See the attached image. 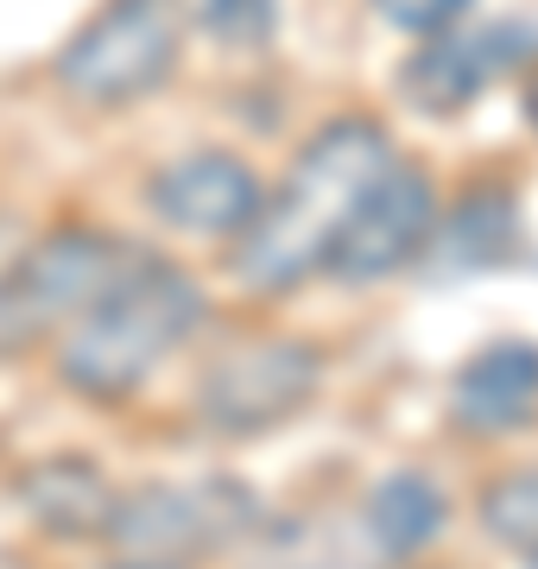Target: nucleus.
Instances as JSON below:
<instances>
[{
  "label": "nucleus",
  "mask_w": 538,
  "mask_h": 569,
  "mask_svg": "<svg viewBox=\"0 0 538 569\" xmlns=\"http://www.w3.org/2000/svg\"><path fill=\"white\" fill-rule=\"evenodd\" d=\"M133 253L140 247H127L102 222H58L32 247H20L0 272V361L63 342L133 266Z\"/></svg>",
  "instance_id": "nucleus-3"
},
{
  "label": "nucleus",
  "mask_w": 538,
  "mask_h": 569,
  "mask_svg": "<svg viewBox=\"0 0 538 569\" xmlns=\"http://www.w3.org/2000/svg\"><path fill=\"white\" fill-rule=\"evenodd\" d=\"M476 526L495 538L500 550H514L532 563L538 557V462H519V468H500L488 475L476 493Z\"/></svg>",
  "instance_id": "nucleus-15"
},
{
  "label": "nucleus",
  "mask_w": 538,
  "mask_h": 569,
  "mask_svg": "<svg viewBox=\"0 0 538 569\" xmlns=\"http://www.w3.org/2000/svg\"><path fill=\"white\" fill-rule=\"evenodd\" d=\"M393 133L380 114H336L298 146V159L279 183H272L260 222L235 241L228 272L235 284H248L260 298L298 291L305 279L330 272V253L342 241L349 216L373 190V178L393 164Z\"/></svg>",
  "instance_id": "nucleus-1"
},
{
  "label": "nucleus",
  "mask_w": 538,
  "mask_h": 569,
  "mask_svg": "<svg viewBox=\"0 0 538 569\" xmlns=\"http://www.w3.org/2000/svg\"><path fill=\"white\" fill-rule=\"evenodd\" d=\"M526 121L538 127V70H532V77H526Z\"/></svg>",
  "instance_id": "nucleus-18"
},
{
  "label": "nucleus",
  "mask_w": 538,
  "mask_h": 569,
  "mask_svg": "<svg viewBox=\"0 0 538 569\" xmlns=\"http://www.w3.org/2000/svg\"><path fill=\"white\" fill-rule=\"evenodd\" d=\"M538 70V20L532 13H507V20L481 26H450L437 39H418L399 63V102L412 114L450 121L462 108L481 102V89L500 77Z\"/></svg>",
  "instance_id": "nucleus-7"
},
{
  "label": "nucleus",
  "mask_w": 538,
  "mask_h": 569,
  "mask_svg": "<svg viewBox=\"0 0 538 569\" xmlns=\"http://www.w3.org/2000/svg\"><path fill=\"white\" fill-rule=\"evenodd\" d=\"M20 512L51 538H108L114 526V507H121V488L108 481L102 462H89L77 449H58L20 475Z\"/></svg>",
  "instance_id": "nucleus-12"
},
{
  "label": "nucleus",
  "mask_w": 538,
  "mask_h": 569,
  "mask_svg": "<svg viewBox=\"0 0 538 569\" xmlns=\"http://www.w3.org/2000/svg\"><path fill=\"white\" fill-rule=\"evenodd\" d=\"M197 13L228 51H260L279 32V0H197Z\"/></svg>",
  "instance_id": "nucleus-16"
},
{
  "label": "nucleus",
  "mask_w": 538,
  "mask_h": 569,
  "mask_svg": "<svg viewBox=\"0 0 538 569\" xmlns=\"http://www.w3.org/2000/svg\"><path fill=\"white\" fill-rule=\"evenodd\" d=\"M0 569H7V563H0Z\"/></svg>",
  "instance_id": "nucleus-21"
},
{
  "label": "nucleus",
  "mask_w": 538,
  "mask_h": 569,
  "mask_svg": "<svg viewBox=\"0 0 538 569\" xmlns=\"http://www.w3.org/2000/svg\"><path fill=\"white\" fill-rule=\"evenodd\" d=\"M260 538V500L241 475L203 468V475H166V481H140L121 493L114 526L102 545L114 563H166L190 569L203 557L241 550Z\"/></svg>",
  "instance_id": "nucleus-4"
},
{
  "label": "nucleus",
  "mask_w": 538,
  "mask_h": 569,
  "mask_svg": "<svg viewBox=\"0 0 538 569\" xmlns=\"http://www.w3.org/2000/svg\"><path fill=\"white\" fill-rule=\"evenodd\" d=\"M437 216H444L437 178L418 159H393L361 197V209L349 216V228H342V241L330 253V279L380 284L406 272V266H418L437 234Z\"/></svg>",
  "instance_id": "nucleus-8"
},
{
  "label": "nucleus",
  "mask_w": 538,
  "mask_h": 569,
  "mask_svg": "<svg viewBox=\"0 0 538 569\" xmlns=\"http://www.w3.org/2000/svg\"><path fill=\"white\" fill-rule=\"evenodd\" d=\"M108 569H166V563H108Z\"/></svg>",
  "instance_id": "nucleus-19"
},
{
  "label": "nucleus",
  "mask_w": 538,
  "mask_h": 569,
  "mask_svg": "<svg viewBox=\"0 0 538 569\" xmlns=\"http://www.w3.org/2000/svg\"><path fill=\"white\" fill-rule=\"evenodd\" d=\"M185 0H102L70 39L51 77L83 108H133L159 96L185 58Z\"/></svg>",
  "instance_id": "nucleus-5"
},
{
  "label": "nucleus",
  "mask_w": 538,
  "mask_h": 569,
  "mask_svg": "<svg viewBox=\"0 0 538 569\" xmlns=\"http://www.w3.org/2000/svg\"><path fill=\"white\" fill-rule=\"evenodd\" d=\"M248 569H387V563H380L361 512L342 519L330 507H311V512L279 519V526H260Z\"/></svg>",
  "instance_id": "nucleus-13"
},
{
  "label": "nucleus",
  "mask_w": 538,
  "mask_h": 569,
  "mask_svg": "<svg viewBox=\"0 0 538 569\" xmlns=\"http://www.w3.org/2000/svg\"><path fill=\"white\" fill-rule=\"evenodd\" d=\"M444 411L462 437H514L538 418V342L500 336L481 342L469 361L450 373Z\"/></svg>",
  "instance_id": "nucleus-10"
},
{
  "label": "nucleus",
  "mask_w": 538,
  "mask_h": 569,
  "mask_svg": "<svg viewBox=\"0 0 538 569\" xmlns=\"http://www.w3.org/2000/svg\"><path fill=\"white\" fill-rule=\"evenodd\" d=\"M519 253V197L514 183H469L444 216H437V234L425 247L418 272L425 279H476V272H495Z\"/></svg>",
  "instance_id": "nucleus-11"
},
{
  "label": "nucleus",
  "mask_w": 538,
  "mask_h": 569,
  "mask_svg": "<svg viewBox=\"0 0 538 569\" xmlns=\"http://www.w3.org/2000/svg\"><path fill=\"white\" fill-rule=\"evenodd\" d=\"M203 284L178 260L133 253L108 298L58 342V380L89 406H121L203 329Z\"/></svg>",
  "instance_id": "nucleus-2"
},
{
  "label": "nucleus",
  "mask_w": 538,
  "mask_h": 569,
  "mask_svg": "<svg viewBox=\"0 0 538 569\" xmlns=\"http://www.w3.org/2000/svg\"><path fill=\"white\" fill-rule=\"evenodd\" d=\"M267 178L253 171L241 152H222V146H197V152H178L166 159L152 178H146V209L152 222L171 228V234H190V241H241L260 209H267Z\"/></svg>",
  "instance_id": "nucleus-9"
},
{
  "label": "nucleus",
  "mask_w": 538,
  "mask_h": 569,
  "mask_svg": "<svg viewBox=\"0 0 538 569\" xmlns=\"http://www.w3.org/2000/svg\"><path fill=\"white\" fill-rule=\"evenodd\" d=\"M476 0H373V13L393 26V32H412V39H437L450 26L469 20Z\"/></svg>",
  "instance_id": "nucleus-17"
},
{
  "label": "nucleus",
  "mask_w": 538,
  "mask_h": 569,
  "mask_svg": "<svg viewBox=\"0 0 538 569\" xmlns=\"http://www.w3.org/2000/svg\"><path fill=\"white\" fill-rule=\"evenodd\" d=\"M526 569H538V557H532V563H526Z\"/></svg>",
  "instance_id": "nucleus-20"
},
{
  "label": "nucleus",
  "mask_w": 538,
  "mask_h": 569,
  "mask_svg": "<svg viewBox=\"0 0 538 569\" xmlns=\"http://www.w3.org/2000/svg\"><path fill=\"white\" fill-rule=\"evenodd\" d=\"M323 387V355L298 336H253L222 348L197 380V425L216 437H267L291 425Z\"/></svg>",
  "instance_id": "nucleus-6"
},
{
  "label": "nucleus",
  "mask_w": 538,
  "mask_h": 569,
  "mask_svg": "<svg viewBox=\"0 0 538 569\" xmlns=\"http://www.w3.org/2000/svg\"><path fill=\"white\" fill-rule=\"evenodd\" d=\"M361 526H368L373 550H380V563H412L425 550L437 545V531L450 526V500L437 488L425 468H393V475H380L361 500Z\"/></svg>",
  "instance_id": "nucleus-14"
}]
</instances>
